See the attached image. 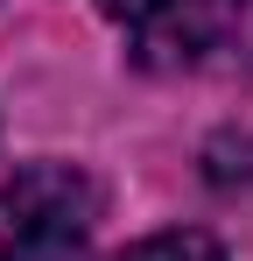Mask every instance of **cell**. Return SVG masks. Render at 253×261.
<instances>
[{"mask_svg":"<svg viewBox=\"0 0 253 261\" xmlns=\"http://www.w3.org/2000/svg\"><path fill=\"white\" fill-rule=\"evenodd\" d=\"M99 191L71 163H36L0 191V261H84Z\"/></svg>","mask_w":253,"mask_h":261,"instance_id":"6da1fadb","label":"cell"},{"mask_svg":"<svg viewBox=\"0 0 253 261\" xmlns=\"http://www.w3.org/2000/svg\"><path fill=\"white\" fill-rule=\"evenodd\" d=\"M106 14L148 64H190L239 29L246 0H106Z\"/></svg>","mask_w":253,"mask_h":261,"instance_id":"7a4b0ae2","label":"cell"},{"mask_svg":"<svg viewBox=\"0 0 253 261\" xmlns=\"http://www.w3.org/2000/svg\"><path fill=\"white\" fill-rule=\"evenodd\" d=\"M120 261H225V247L211 233H155V240L126 247Z\"/></svg>","mask_w":253,"mask_h":261,"instance_id":"3957f363","label":"cell"}]
</instances>
